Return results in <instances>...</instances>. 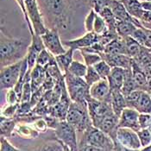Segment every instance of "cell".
I'll return each instance as SVG.
<instances>
[{
	"mask_svg": "<svg viewBox=\"0 0 151 151\" xmlns=\"http://www.w3.org/2000/svg\"><path fill=\"white\" fill-rule=\"evenodd\" d=\"M37 4L48 29L66 30L69 28L71 9L68 0H37Z\"/></svg>",
	"mask_w": 151,
	"mask_h": 151,
	"instance_id": "6da1fadb",
	"label": "cell"
},
{
	"mask_svg": "<svg viewBox=\"0 0 151 151\" xmlns=\"http://www.w3.org/2000/svg\"><path fill=\"white\" fill-rule=\"evenodd\" d=\"M29 44L24 41L11 37L1 29L0 36V57L1 68L19 62L26 57Z\"/></svg>",
	"mask_w": 151,
	"mask_h": 151,
	"instance_id": "7a4b0ae2",
	"label": "cell"
},
{
	"mask_svg": "<svg viewBox=\"0 0 151 151\" xmlns=\"http://www.w3.org/2000/svg\"><path fill=\"white\" fill-rule=\"evenodd\" d=\"M65 83L72 102L81 105H87V99L91 97L90 86L83 78L76 77L67 72L65 74Z\"/></svg>",
	"mask_w": 151,
	"mask_h": 151,
	"instance_id": "3957f363",
	"label": "cell"
},
{
	"mask_svg": "<svg viewBox=\"0 0 151 151\" xmlns=\"http://www.w3.org/2000/svg\"><path fill=\"white\" fill-rule=\"evenodd\" d=\"M66 121L80 132H85L87 129L93 126L87 105H81L75 102L71 103Z\"/></svg>",
	"mask_w": 151,
	"mask_h": 151,
	"instance_id": "277c9868",
	"label": "cell"
},
{
	"mask_svg": "<svg viewBox=\"0 0 151 151\" xmlns=\"http://www.w3.org/2000/svg\"><path fill=\"white\" fill-rule=\"evenodd\" d=\"M86 144L101 148L105 151H112L115 146L114 141L110 136L105 134L99 129L94 127L93 125L84 132V137L81 142V146Z\"/></svg>",
	"mask_w": 151,
	"mask_h": 151,
	"instance_id": "5b68a950",
	"label": "cell"
},
{
	"mask_svg": "<svg viewBox=\"0 0 151 151\" xmlns=\"http://www.w3.org/2000/svg\"><path fill=\"white\" fill-rule=\"evenodd\" d=\"M25 5H26L29 19L32 24L35 35H42L43 34H45L48 28L45 24L44 18L40 11L37 1L25 0Z\"/></svg>",
	"mask_w": 151,
	"mask_h": 151,
	"instance_id": "8992f818",
	"label": "cell"
},
{
	"mask_svg": "<svg viewBox=\"0 0 151 151\" xmlns=\"http://www.w3.org/2000/svg\"><path fill=\"white\" fill-rule=\"evenodd\" d=\"M23 60L12 64L7 67L1 68L0 86L1 90H9L15 87L19 81Z\"/></svg>",
	"mask_w": 151,
	"mask_h": 151,
	"instance_id": "52a82bcc",
	"label": "cell"
},
{
	"mask_svg": "<svg viewBox=\"0 0 151 151\" xmlns=\"http://www.w3.org/2000/svg\"><path fill=\"white\" fill-rule=\"evenodd\" d=\"M76 129L66 120L60 121L55 129V134L62 143L68 146L73 151H79L76 138Z\"/></svg>",
	"mask_w": 151,
	"mask_h": 151,
	"instance_id": "ba28073f",
	"label": "cell"
},
{
	"mask_svg": "<svg viewBox=\"0 0 151 151\" xmlns=\"http://www.w3.org/2000/svg\"><path fill=\"white\" fill-rule=\"evenodd\" d=\"M87 109L94 127H97L105 116L113 111L110 103L94 99L92 97L87 99Z\"/></svg>",
	"mask_w": 151,
	"mask_h": 151,
	"instance_id": "9c48e42d",
	"label": "cell"
},
{
	"mask_svg": "<svg viewBox=\"0 0 151 151\" xmlns=\"http://www.w3.org/2000/svg\"><path fill=\"white\" fill-rule=\"evenodd\" d=\"M46 49L55 57L64 54L67 50L61 42L57 29H47V32L41 35Z\"/></svg>",
	"mask_w": 151,
	"mask_h": 151,
	"instance_id": "30bf717a",
	"label": "cell"
},
{
	"mask_svg": "<svg viewBox=\"0 0 151 151\" xmlns=\"http://www.w3.org/2000/svg\"><path fill=\"white\" fill-rule=\"evenodd\" d=\"M116 142L130 150H137L142 146L137 132L129 128L117 129Z\"/></svg>",
	"mask_w": 151,
	"mask_h": 151,
	"instance_id": "8fae6325",
	"label": "cell"
},
{
	"mask_svg": "<svg viewBox=\"0 0 151 151\" xmlns=\"http://www.w3.org/2000/svg\"><path fill=\"white\" fill-rule=\"evenodd\" d=\"M140 113L135 109L127 107L119 116L118 128H129L135 131L141 129L139 124Z\"/></svg>",
	"mask_w": 151,
	"mask_h": 151,
	"instance_id": "7c38bea8",
	"label": "cell"
},
{
	"mask_svg": "<svg viewBox=\"0 0 151 151\" xmlns=\"http://www.w3.org/2000/svg\"><path fill=\"white\" fill-rule=\"evenodd\" d=\"M90 95L94 99L111 104V91L107 79H101L90 86Z\"/></svg>",
	"mask_w": 151,
	"mask_h": 151,
	"instance_id": "4fadbf2b",
	"label": "cell"
},
{
	"mask_svg": "<svg viewBox=\"0 0 151 151\" xmlns=\"http://www.w3.org/2000/svg\"><path fill=\"white\" fill-rule=\"evenodd\" d=\"M118 122H119V116L114 113V111L111 112L107 116H105L97 125L96 128L99 129L105 134L110 136L114 142H116V130L118 129Z\"/></svg>",
	"mask_w": 151,
	"mask_h": 151,
	"instance_id": "5bb4252c",
	"label": "cell"
},
{
	"mask_svg": "<svg viewBox=\"0 0 151 151\" xmlns=\"http://www.w3.org/2000/svg\"><path fill=\"white\" fill-rule=\"evenodd\" d=\"M109 7L111 8L112 13L114 14L116 17V21H126V22H130L133 23L137 27L141 28L142 27L140 20L131 17L129 12L126 11L123 4L120 2V0H111Z\"/></svg>",
	"mask_w": 151,
	"mask_h": 151,
	"instance_id": "9a60e30c",
	"label": "cell"
},
{
	"mask_svg": "<svg viewBox=\"0 0 151 151\" xmlns=\"http://www.w3.org/2000/svg\"><path fill=\"white\" fill-rule=\"evenodd\" d=\"M98 37H99V35H97L96 33L88 32L77 39L64 41L63 45L68 47L69 48H72L73 50H76V49L81 50L83 48L93 46L94 43L98 42Z\"/></svg>",
	"mask_w": 151,
	"mask_h": 151,
	"instance_id": "2e32d148",
	"label": "cell"
},
{
	"mask_svg": "<svg viewBox=\"0 0 151 151\" xmlns=\"http://www.w3.org/2000/svg\"><path fill=\"white\" fill-rule=\"evenodd\" d=\"M102 60H105L111 68H121L124 69H129L132 66L133 59L126 55H108L102 53Z\"/></svg>",
	"mask_w": 151,
	"mask_h": 151,
	"instance_id": "e0dca14e",
	"label": "cell"
},
{
	"mask_svg": "<svg viewBox=\"0 0 151 151\" xmlns=\"http://www.w3.org/2000/svg\"><path fill=\"white\" fill-rule=\"evenodd\" d=\"M125 75V69L121 68H112L107 78L111 92L121 91Z\"/></svg>",
	"mask_w": 151,
	"mask_h": 151,
	"instance_id": "ac0fdd59",
	"label": "cell"
},
{
	"mask_svg": "<svg viewBox=\"0 0 151 151\" xmlns=\"http://www.w3.org/2000/svg\"><path fill=\"white\" fill-rule=\"evenodd\" d=\"M131 70H132V74H133V80L136 85V88L138 90H142L146 91L148 88V78L144 73L143 69H142L139 66L132 60V66H131Z\"/></svg>",
	"mask_w": 151,
	"mask_h": 151,
	"instance_id": "d6986e66",
	"label": "cell"
},
{
	"mask_svg": "<svg viewBox=\"0 0 151 151\" xmlns=\"http://www.w3.org/2000/svg\"><path fill=\"white\" fill-rule=\"evenodd\" d=\"M130 108L137 110L140 114H151V95L142 91L138 99Z\"/></svg>",
	"mask_w": 151,
	"mask_h": 151,
	"instance_id": "ffe728a7",
	"label": "cell"
},
{
	"mask_svg": "<svg viewBox=\"0 0 151 151\" xmlns=\"http://www.w3.org/2000/svg\"><path fill=\"white\" fill-rule=\"evenodd\" d=\"M111 105L114 113L120 116L122 111L128 107V104L126 101V98L124 95L121 93V91H115L111 92Z\"/></svg>",
	"mask_w": 151,
	"mask_h": 151,
	"instance_id": "44dd1931",
	"label": "cell"
},
{
	"mask_svg": "<svg viewBox=\"0 0 151 151\" xmlns=\"http://www.w3.org/2000/svg\"><path fill=\"white\" fill-rule=\"evenodd\" d=\"M47 71L44 68L36 65L33 68L31 71V87L33 93L42 87L45 81Z\"/></svg>",
	"mask_w": 151,
	"mask_h": 151,
	"instance_id": "7402d4cb",
	"label": "cell"
},
{
	"mask_svg": "<svg viewBox=\"0 0 151 151\" xmlns=\"http://www.w3.org/2000/svg\"><path fill=\"white\" fill-rule=\"evenodd\" d=\"M120 2L123 4V5L131 17L138 20L141 19L144 11L140 0H120Z\"/></svg>",
	"mask_w": 151,
	"mask_h": 151,
	"instance_id": "603a6c76",
	"label": "cell"
},
{
	"mask_svg": "<svg viewBox=\"0 0 151 151\" xmlns=\"http://www.w3.org/2000/svg\"><path fill=\"white\" fill-rule=\"evenodd\" d=\"M73 49L68 48L64 54L55 56V60L63 74H65L68 71L70 65L73 61Z\"/></svg>",
	"mask_w": 151,
	"mask_h": 151,
	"instance_id": "cb8c5ba5",
	"label": "cell"
},
{
	"mask_svg": "<svg viewBox=\"0 0 151 151\" xmlns=\"http://www.w3.org/2000/svg\"><path fill=\"white\" fill-rule=\"evenodd\" d=\"M104 53L108 55H126L124 40L120 37L112 40L105 46Z\"/></svg>",
	"mask_w": 151,
	"mask_h": 151,
	"instance_id": "d4e9b609",
	"label": "cell"
},
{
	"mask_svg": "<svg viewBox=\"0 0 151 151\" xmlns=\"http://www.w3.org/2000/svg\"><path fill=\"white\" fill-rule=\"evenodd\" d=\"M133 23L126 21H116V30L118 36L122 39L131 36L134 31L137 29Z\"/></svg>",
	"mask_w": 151,
	"mask_h": 151,
	"instance_id": "484cf974",
	"label": "cell"
},
{
	"mask_svg": "<svg viewBox=\"0 0 151 151\" xmlns=\"http://www.w3.org/2000/svg\"><path fill=\"white\" fill-rule=\"evenodd\" d=\"M123 40H124V42L126 55H128L132 59L137 57L140 53L142 46L140 43H138L135 39H133L131 36L124 38Z\"/></svg>",
	"mask_w": 151,
	"mask_h": 151,
	"instance_id": "4316f807",
	"label": "cell"
},
{
	"mask_svg": "<svg viewBox=\"0 0 151 151\" xmlns=\"http://www.w3.org/2000/svg\"><path fill=\"white\" fill-rule=\"evenodd\" d=\"M133 60L142 69L150 67L151 66V50L146 47L142 46L138 55L133 58Z\"/></svg>",
	"mask_w": 151,
	"mask_h": 151,
	"instance_id": "83f0119b",
	"label": "cell"
},
{
	"mask_svg": "<svg viewBox=\"0 0 151 151\" xmlns=\"http://www.w3.org/2000/svg\"><path fill=\"white\" fill-rule=\"evenodd\" d=\"M99 15H100L102 17V18L105 21V23L108 26L109 31L112 32V33H116V19L114 16V14L112 13L110 7H106L105 9H103L101 12L99 13Z\"/></svg>",
	"mask_w": 151,
	"mask_h": 151,
	"instance_id": "f1b7e54d",
	"label": "cell"
},
{
	"mask_svg": "<svg viewBox=\"0 0 151 151\" xmlns=\"http://www.w3.org/2000/svg\"><path fill=\"white\" fill-rule=\"evenodd\" d=\"M134 90H137L136 85L133 80V74H132V70L125 69V75H124V84L121 89V93L124 95V97H127L129 93L133 92Z\"/></svg>",
	"mask_w": 151,
	"mask_h": 151,
	"instance_id": "f546056e",
	"label": "cell"
},
{
	"mask_svg": "<svg viewBox=\"0 0 151 151\" xmlns=\"http://www.w3.org/2000/svg\"><path fill=\"white\" fill-rule=\"evenodd\" d=\"M17 120L14 118H5L1 116V136L9 137L12 136L14 129L16 128Z\"/></svg>",
	"mask_w": 151,
	"mask_h": 151,
	"instance_id": "4dcf8cb0",
	"label": "cell"
},
{
	"mask_svg": "<svg viewBox=\"0 0 151 151\" xmlns=\"http://www.w3.org/2000/svg\"><path fill=\"white\" fill-rule=\"evenodd\" d=\"M87 68H88V67L86 64L81 63L78 60H73L72 62V64L70 65L68 72H69L71 74H73L76 77L84 79L86 74Z\"/></svg>",
	"mask_w": 151,
	"mask_h": 151,
	"instance_id": "1f68e13d",
	"label": "cell"
},
{
	"mask_svg": "<svg viewBox=\"0 0 151 151\" xmlns=\"http://www.w3.org/2000/svg\"><path fill=\"white\" fill-rule=\"evenodd\" d=\"M81 2L91 7L99 14L103 9L109 7L111 0H81Z\"/></svg>",
	"mask_w": 151,
	"mask_h": 151,
	"instance_id": "d6a6232c",
	"label": "cell"
},
{
	"mask_svg": "<svg viewBox=\"0 0 151 151\" xmlns=\"http://www.w3.org/2000/svg\"><path fill=\"white\" fill-rule=\"evenodd\" d=\"M17 133L24 139H34L38 137V131L27 125H19L17 128Z\"/></svg>",
	"mask_w": 151,
	"mask_h": 151,
	"instance_id": "836d02e7",
	"label": "cell"
},
{
	"mask_svg": "<svg viewBox=\"0 0 151 151\" xmlns=\"http://www.w3.org/2000/svg\"><path fill=\"white\" fill-rule=\"evenodd\" d=\"M93 68L96 70V72L99 74L101 79H107L111 71V68H112L104 60H102L101 61L95 64L93 66Z\"/></svg>",
	"mask_w": 151,
	"mask_h": 151,
	"instance_id": "e575fe53",
	"label": "cell"
},
{
	"mask_svg": "<svg viewBox=\"0 0 151 151\" xmlns=\"http://www.w3.org/2000/svg\"><path fill=\"white\" fill-rule=\"evenodd\" d=\"M109 31L108 26L105 23V21L102 18L100 15H97L95 23H94V28H93V32L96 33L97 35H105Z\"/></svg>",
	"mask_w": 151,
	"mask_h": 151,
	"instance_id": "d590c367",
	"label": "cell"
},
{
	"mask_svg": "<svg viewBox=\"0 0 151 151\" xmlns=\"http://www.w3.org/2000/svg\"><path fill=\"white\" fill-rule=\"evenodd\" d=\"M55 59V56L49 53L46 48H44L38 55L37 60H36V65H39L42 68H46L47 66Z\"/></svg>",
	"mask_w": 151,
	"mask_h": 151,
	"instance_id": "8d00e7d4",
	"label": "cell"
},
{
	"mask_svg": "<svg viewBox=\"0 0 151 151\" xmlns=\"http://www.w3.org/2000/svg\"><path fill=\"white\" fill-rule=\"evenodd\" d=\"M82 56L85 60V64L87 67H93L95 64L102 60V57L99 54H94V53H88L85 51H81Z\"/></svg>",
	"mask_w": 151,
	"mask_h": 151,
	"instance_id": "74e56055",
	"label": "cell"
},
{
	"mask_svg": "<svg viewBox=\"0 0 151 151\" xmlns=\"http://www.w3.org/2000/svg\"><path fill=\"white\" fill-rule=\"evenodd\" d=\"M98 13L95 12L93 9H91L90 12L86 15L85 21H84V25H85V29L86 32H93V28H94V23L96 20Z\"/></svg>",
	"mask_w": 151,
	"mask_h": 151,
	"instance_id": "f35d334b",
	"label": "cell"
},
{
	"mask_svg": "<svg viewBox=\"0 0 151 151\" xmlns=\"http://www.w3.org/2000/svg\"><path fill=\"white\" fill-rule=\"evenodd\" d=\"M84 80L86 81V82L87 83V85L89 86H92L93 84H95L96 82L99 81L101 80V77L96 72V70L94 69L93 67H88L86 74Z\"/></svg>",
	"mask_w": 151,
	"mask_h": 151,
	"instance_id": "ab89813d",
	"label": "cell"
},
{
	"mask_svg": "<svg viewBox=\"0 0 151 151\" xmlns=\"http://www.w3.org/2000/svg\"><path fill=\"white\" fill-rule=\"evenodd\" d=\"M37 151H63V144L58 139L49 141Z\"/></svg>",
	"mask_w": 151,
	"mask_h": 151,
	"instance_id": "60d3db41",
	"label": "cell"
},
{
	"mask_svg": "<svg viewBox=\"0 0 151 151\" xmlns=\"http://www.w3.org/2000/svg\"><path fill=\"white\" fill-rule=\"evenodd\" d=\"M137 135L139 137L140 142L142 147H146L150 145L151 142V131L148 129H141L137 131Z\"/></svg>",
	"mask_w": 151,
	"mask_h": 151,
	"instance_id": "b9f144b4",
	"label": "cell"
},
{
	"mask_svg": "<svg viewBox=\"0 0 151 151\" xmlns=\"http://www.w3.org/2000/svg\"><path fill=\"white\" fill-rule=\"evenodd\" d=\"M20 104L17 105H8L1 111V116L5 118H13L15 115L17 113L18 107Z\"/></svg>",
	"mask_w": 151,
	"mask_h": 151,
	"instance_id": "7bdbcfd3",
	"label": "cell"
},
{
	"mask_svg": "<svg viewBox=\"0 0 151 151\" xmlns=\"http://www.w3.org/2000/svg\"><path fill=\"white\" fill-rule=\"evenodd\" d=\"M17 2V4L19 5L21 11L23 12V17H24V20L28 25V28L29 29V32H30V35H34L35 32H34V29H33V27H32V24L30 23L29 19V17H28V13H27V10H26V5H25V0H15Z\"/></svg>",
	"mask_w": 151,
	"mask_h": 151,
	"instance_id": "ee69618b",
	"label": "cell"
},
{
	"mask_svg": "<svg viewBox=\"0 0 151 151\" xmlns=\"http://www.w3.org/2000/svg\"><path fill=\"white\" fill-rule=\"evenodd\" d=\"M131 37L135 39L138 43H140L142 46H144L145 43V39H146V33H145V28L142 26L141 28H137L134 33L132 34Z\"/></svg>",
	"mask_w": 151,
	"mask_h": 151,
	"instance_id": "f6af8a7d",
	"label": "cell"
},
{
	"mask_svg": "<svg viewBox=\"0 0 151 151\" xmlns=\"http://www.w3.org/2000/svg\"><path fill=\"white\" fill-rule=\"evenodd\" d=\"M5 99H6V103L8 105H17V104H20V99H19L17 93L15 92L14 88L7 90Z\"/></svg>",
	"mask_w": 151,
	"mask_h": 151,
	"instance_id": "bcb514c9",
	"label": "cell"
},
{
	"mask_svg": "<svg viewBox=\"0 0 151 151\" xmlns=\"http://www.w3.org/2000/svg\"><path fill=\"white\" fill-rule=\"evenodd\" d=\"M0 151H22L18 149H17L16 147H14L12 143H10L8 142V140L6 139V137H2L1 136V149Z\"/></svg>",
	"mask_w": 151,
	"mask_h": 151,
	"instance_id": "7dc6e473",
	"label": "cell"
},
{
	"mask_svg": "<svg viewBox=\"0 0 151 151\" xmlns=\"http://www.w3.org/2000/svg\"><path fill=\"white\" fill-rule=\"evenodd\" d=\"M139 124L141 129H147L151 125L150 114H140Z\"/></svg>",
	"mask_w": 151,
	"mask_h": 151,
	"instance_id": "c3c4849f",
	"label": "cell"
},
{
	"mask_svg": "<svg viewBox=\"0 0 151 151\" xmlns=\"http://www.w3.org/2000/svg\"><path fill=\"white\" fill-rule=\"evenodd\" d=\"M34 125H35V129L37 131H41V132H45V130L47 129V124L46 120L44 117L42 118H38L35 120L34 122Z\"/></svg>",
	"mask_w": 151,
	"mask_h": 151,
	"instance_id": "681fc988",
	"label": "cell"
},
{
	"mask_svg": "<svg viewBox=\"0 0 151 151\" xmlns=\"http://www.w3.org/2000/svg\"><path fill=\"white\" fill-rule=\"evenodd\" d=\"M79 151H105V150H103V149H101V148L96 147V146L86 144V145H82L81 148V149H79Z\"/></svg>",
	"mask_w": 151,
	"mask_h": 151,
	"instance_id": "f907efd6",
	"label": "cell"
},
{
	"mask_svg": "<svg viewBox=\"0 0 151 151\" xmlns=\"http://www.w3.org/2000/svg\"><path fill=\"white\" fill-rule=\"evenodd\" d=\"M145 33H146V39L143 47H146L151 50V29L145 28Z\"/></svg>",
	"mask_w": 151,
	"mask_h": 151,
	"instance_id": "816d5d0a",
	"label": "cell"
},
{
	"mask_svg": "<svg viewBox=\"0 0 151 151\" xmlns=\"http://www.w3.org/2000/svg\"><path fill=\"white\" fill-rule=\"evenodd\" d=\"M140 22L144 23H151V12L144 11L141 19H140Z\"/></svg>",
	"mask_w": 151,
	"mask_h": 151,
	"instance_id": "f5cc1de1",
	"label": "cell"
},
{
	"mask_svg": "<svg viewBox=\"0 0 151 151\" xmlns=\"http://www.w3.org/2000/svg\"><path fill=\"white\" fill-rule=\"evenodd\" d=\"M142 6L143 11L151 12V1H142Z\"/></svg>",
	"mask_w": 151,
	"mask_h": 151,
	"instance_id": "db71d44e",
	"label": "cell"
},
{
	"mask_svg": "<svg viewBox=\"0 0 151 151\" xmlns=\"http://www.w3.org/2000/svg\"><path fill=\"white\" fill-rule=\"evenodd\" d=\"M143 71H144V73H145V74H146V76L148 78V80L151 79V66L146 68H144Z\"/></svg>",
	"mask_w": 151,
	"mask_h": 151,
	"instance_id": "11a10c76",
	"label": "cell"
},
{
	"mask_svg": "<svg viewBox=\"0 0 151 151\" xmlns=\"http://www.w3.org/2000/svg\"><path fill=\"white\" fill-rule=\"evenodd\" d=\"M142 25L146 28V29H151V23H141Z\"/></svg>",
	"mask_w": 151,
	"mask_h": 151,
	"instance_id": "9f6ffc18",
	"label": "cell"
},
{
	"mask_svg": "<svg viewBox=\"0 0 151 151\" xmlns=\"http://www.w3.org/2000/svg\"><path fill=\"white\" fill-rule=\"evenodd\" d=\"M63 144V151H73L71 149H70L68 146H67L66 144H64V143H62Z\"/></svg>",
	"mask_w": 151,
	"mask_h": 151,
	"instance_id": "6f0895ef",
	"label": "cell"
},
{
	"mask_svg": "<svg viewBox=\"0 0 151 151\" xmlns=\"http://www.w3.org/2000/svg\"><path fill=\"white\" fill-rule=\"evenodd\" d=\"M141 151H151V145H148V146H146L142 150H141Z\"/></svg>",
	"mask_w": 151,
	"mask_h": 151,
	"instance_id": "680465c9",
	"label": "cell"
},
{
	"mask_svg": "<svg viewBox=\"0 0 151 151\" xmlns=\"http://www.w3.org/2000/svg\"><path fill=\"white\" fill-rule=\"evenodd\" d=\"M141 2H142V1H151V0H140Z\"/></svg>",
	"mask_w": 151,
	"mask_h": 151,
	"instance_id": "91938a15",
	"label": "cell"
},
{
	"mask_svg": "<svg viewBox=\"0 0 151 151\" xmlns=\"http://www.w3.org/2000/svg\"><path fill=\"white\" fill-rule=\"evenodd\" d=\"M75 2H78V1H81V0H74Z\"/></svg>",
	"mask_w": 151,
	"mask_h": 151,
	"instance_id": "94428289",
	"label": "cell"
},
{
	"mask_svg": "<svg viewBox=\"0 0 151 151\" xmlns=\"http://www.w3.org/2000/svg\"><path fill=\"white\" fill-rule=\"evenodd\" d=\"M35 1H37V0H35Z\"/></svg>",
	"mask_w": 151,
	"mask_h": 151,
	"instance_id": "6125c7cd",
	"label": "cell"
}]
</instances>
